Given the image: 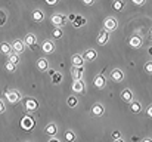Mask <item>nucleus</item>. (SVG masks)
<instances>
[{
  "instance_id": "33",
  "label": "nucleus",
  "mask_w": 152,
  "mask_h": 142,
  "mask_svg": "<svg viewBox=\"0 0 152 142\" xmlns=\"http://www.w3.org/2000/svg\"><path fill=\"white\" fill-rule=\"evenodd\" d=\"M133 3H134V4H137V6H140V4H143V3H145V0H133Z\"/></svg>"
},
{
  "instance_id": "21",
  "label": "nucleus",
  "mask_w": 152,
  "mask_h": 142,
  "mask_svg": "<svg viewBox=\"0 0 152 142\" xmlns=\"http://www.w3.org/2000/svg\"><path fill=\"white\" fill-rule=\"evenodd\" d=\"M112 7H114L115 10H121V9L124 7V0H115V1L112 3Z\"/></svg>"
},
{
  "instance_id": "27",
  "label": "nucleus",
  "mask_w": 152,
  "mask_h": 142,
  "mask_svg": "<svg viewBox=\"0 0 152 142\" xmlns=\"http://www.w3.org/2000/svg\"><path fill=\"white\" fill-rule=\"evenodd\" d=\"M64 138H65L66 141H74V139H75V135H74V133H72L71 130H68V132H65Z\"/></svg>"
},
{
  "instance_id": "15",
  "label": "nucleus",
  "mask_w": 152,
  "mask_h": 142,
  "mask_svg": "<svg viewBox=\"0 0 152 142\" xmlns=\"http://www.w3.org/2000/svg\"><path fill=\"white\" fill-rule=\"evenodd\" d=\"M33 19H34L36 22H40V21L45 19V13H43L40 9H36V10L33 12Z\"/></svg>"
},
{
  "instance_id": "19",
  "label": "nucleus",
  "mask_w": 152,
  "mask_h": 142,
  "mask_svg": "<svg viewBox=\"0 0 152 142\" xmlns=\"http://www.w3.org/2000/svg\"><path fill=\"white\" fill-rule=\"evenodd\" d=\"M24 42H25V45H28V46H34V45H36V36H34V34H27Z\"/></svg>"
},
{
  "instance_id": "23",
  "label": "nucleus",
  "mask_w": 152,
  "mask_h": 142,
  "mask_svg": "<svg viewBox=\"0 0 152 142\" xmlns=\"http://www.w3.org/2000/svg\"><path fill=\"white\" fill-rule=\"evenodd\" d=\"M0 49H1V52H3V53H9V52L12 50V46H10L9 43H6V42H3V43L0 45Z\"/></svg>"
},
{
  "instance_id": "24",
  "label": "nucleus",
  "mask_w": 152,
  "mask_h": 142,
  "mask_svg": "<svg viewBox=\"0 0 152 142\" xmlns=\"http://www.w3.org/2000/svg\"><path fill=\"white\" fill-rule=\"evenodd\" d=\"M77 104H78V101H77L75 96H69V98H68V107L74 108V107H77Z\"/></svg>"
},
{
  "instance_id": "4",
  "label": "nucleus",
  "mask_w": 152,
  "mask_h": 142,
  "mask_svg": "<svg viewBox=\"0 0 152 142\" xmlns=\"http://www.w3.org/2000/svg\"><path fill=\"white\" fill-rule=\"evenodd\" d=\"M6 99H7L10 104H16V102L21 99V93L16 92V90H10V92L6 93Z\"/></svg>"
},
{
  "instance_id": "18",
  "label": "nucleus",
  "mask_w": 152,
  "mask_h": 142,
  "mask_svg": "<svg viewBox=\"0 0 152 142\" xmlns=\"http://www.w3.org/2000/svg\"><path fill=\"white\" fill-rule=\"evenodd\" d=\"M96 56H98V53H96V50H93V49H90V50H87V52L84 53V59H87V61H95Z\"/></svg>"
},
{
  "instance_id": "32",
  "label": "nucleus",
  "mask_w": 152,
  "mask_h": 142,
  "mask_svg": "<svg viewBox=\"0 0 152 142\" xmlns=\"http://www.w3.org/2000/svg\"><path fill=\"white\" fill-rule=\"evenodd\" d=\"M4 21H6V15L0 10V25H3V22H4Z\"/></svg>"
},
{
  "instance_id": "11",
  "label": "nucleus",
  "mask_w": 152,
  "mask_h": 142,
  "mask_svg": "<svg viewBox=\"0 0 152 142\" xmlns=\"http://www.w3.org/2000/svg\"><path fill=\"white\" fill-rule=\"evenodd\" d=\"M130 46L132 47H134V49H137V47H140L142 46V39L139 37V36H133L132 39H130Z\"/></svg>"
},
{
  "instance_id": "38",
  "label": "nucleus",
  "mask_w": 152,
  "mask_h": 142,
  "mask_svg": "<svg viewBox=\"0 0 152 142\" xmlns=\"http://www.w3.org/2000/svg\"><path fill=\"white\" fill-rule=\"evenodd\" d=\"M148 116H152V110H151V107L148 108Z\"/></svg>"
},
{
  "instance_id": "30",
  "label": "nucleus",
  "mask_w": 152,
  "mask_h": 142,
  "mask_svg": "<svg viewBox=\"0 0 152 142\" xmlns=\"http://www.w3.org/2000/svg\"><path fill=\"white\" fill-rule=\"evenodd\" d=\"M52 79H53V83H59V82H61V79H62V76H61V74H56V73H55V74L52 76Z\"/></svg>"
},
{
  "instance_id": "13",
  "label": "nucleus",
  "mask_w": 152,
  "mask_h": 142,
  "mask_svg": "<svg viewBox=\"0 0 152 142\" xmlns=\"http://www.w3.org/2000/svg\"><path fill=\"white\" fill-rule=\"evenodd\" d=\"M42 49H43V52H46V53H52V52L55 50V45L52 43L50 40H46V42L43 43Z\"/></svg>"
},
{
  "instance_id": "14",
  "label": "nucleus",
  "mask_w": 152,
  "mask_h": 142,
  "mask_svg": "<svg viewBox=\"0 0 152 142\" xmlns=\"http://www.w3.org/2000/svg\"><path fill=\"white\" fill-rule=\"evenodd\" d=\"M105 85H106V80H105L103 76H96V77H95V86H96V88L102 89V88H105Z\"/></svg>"
},
{
  "instance_id": "26",
  "label": "nucleus",
  "mask_w": 152,
  "mask_h": 142,
  "mask_svg": "<svg viewBox=\"0 0 152 142\" xmlns=\"http://www.w3.org/2000/svg\"><path fill=\"white\" fill-rule=\"evenodd\" d=\"M9 61L12 62V64H19V56H18V53H12L10 56H9Z\"/></svg>"
},
{
  "instance_id": "37",
  "label": "nucleus",
  "mask_w": 152,
  "mask_h": 142,
  "mask_svg": "<svg viewBox=\"0 0 152 142\" xmlns=\"http://www.w3.org/2000/svg\"><path fill=\"white\" fill-rule=\"evenodd\" d=\"M46 1H48V3H49V4H55V3H56V1H58V0H46Z\"/></svg>"
},
{
  "instance_id": "29",
  "label": "nucleus",
  "mask_w": 152,
  "mask_h": 142,
  "mask_svg": "<svg viewBox=\"0 0 152 142\" xmlns=\"http://www.w3.org/2000/svg\"><path fill=\"white\" fill-rule=\"evenodd\" d=\"M52 36H53L55 39H61V37H62V31L58 28V30H55V31H53V34H52Z\"/></svg>"
},
{
  "instance_id": "20",
  "label": "nucleus",
  "mask_w": 152,
  "mask_h": 142,
  "mask_svg": "<svg viewBox=\"0 0 152 142\" xmlns=\"http://www.w3.org/2000/svg\"><path fill=\"white\" fill-rule=\"evenodd\" d=\"M56 132H58V127H56V124H48V127H46V133L48 135H56Z\"/></svg>"
},
{
  "instance_id": "2",
  "label": "nucleus",
  "mask_w": 152,
  "mask_h": 142,
  "mask_svg": "<svg viewBox=\"0 0 152 142\" xmlns=\"http://www.w3.org/2000/svg\"><path fill=\"white\" fill-rule=\"evenodd\" d=\"M103 27H105V30H106V31H114V30H117L118 22H117V19H115V18H106V19H105V22H103Z\"/></svg>"
},
{
  "instance_id": "3",
  "label": "nucleus",
  "mask_w": 152,
  "mask_h": 142,
  "mask_svg": "<svg viewBox=\"0 0 152 142\" xmlns=\"http://www.w3.org/2000/svg\"><path fill=\"white\" fill-rule=\"evenodd\" d=\"M72 92L74 93H83L84 92V82L81 80V79H78V80H74V83H72Z\"/></svg>"
},
{
  "instance_id": "28",
  "label": "nucleus",
  "mask_w": 152,
  "mask_h": 142,
  "mask_svg": "<svg viewBox=\"0 0 152 142\" xmlns=\"http://www.w3.org/2000/svg\"><path fill=\"white\" fill-rule=\"evenodd\" d=\"M6 70H7L9 73H13V71H15V64H12L10 61H7V62H6Z\"/></svg>"
},
{
  "instance_id": "25",
  "label": "nucleus",
  "mask_w": 152,
  "mask_h": 142,
  "mask_svg": "<svg viewBox=\"0 0 152 142\" xmlns=\"http://www.w3.org/2000/svg\"><path fill=\"white\" fill-rule=\"evenodd\" d=\"M130 108H132V111L133 113H139L140 111V102H132V105H130Z\"/></svg>"
},
{
  "instance_id": "10",
  "label": "nucleus",
  "mask_w": 152,
  "mask_h": 142,
  "mask_svg": "<svg viewBox=\"0 0 152 142\" xmlns=\"http://www.w3.org/2000/svg\"><path fill=\"white\" fill-rule=\"evenodd\" d=\"M37 107H39V104H37V101H36V99L30 98V99H27V101H25V108H27V110L33 111V110H36Z\"/></svg>"
},
{
  "instance_id": "5",
  "label": "nucleus",
  "mask_w": 152,
  "mask_h": 142,
  "mask_svg": "<svg viewBox=\"0 0 152 142\" xmlns=\"http://www.w3.org/2000/svg\"><path fill=\"white\" fill-rule=\"evenodd\" d=\"M111 79H112L114 82H121V80L124 79V74H123V71H121V70L115 68V70H112V71H111Z\"/></svg>"
},
{
  "instance_id": "6",
  "label": "nucleus",
  "mask_w": 152,
  "mask_h": 142,
  "mask_svg": "<svg viewBox=\"0 0 152 142\" xmlns=\"http://www.w3.org/2000/svg\"><path fill=\"white\" fill-rule=\"evenodd\" d=\"M105 113V108H103V105L102 104H95L93 107H92V114L93 116H96V117H99Z\"/></svg>"
},
{
  "instance_id": "1",
  "label": "nucleus",
  "mask_w": 152,
  "mask_h": 142,
  "mask_svg": "<svg viewBox=\"0 0 152 142\" xmlns=\"http://www.w3.org/2000/svg\"><path fill=\"white\" fill-rule=\"evenodd\" d=\"M50 21L56 28H61V27H64L66 24V16H64L61 13H56V15H53L50 18Z\"/></svg>"
},
{
  "instance_id": "7",
  "label": "nucleus",
  "mask_w": 152,
  "mask_h": 142,
  "mask_svg": "<svg viewBox=\"0 0 152 142\" xmlns=\"http://www.w3.org/2000/svg\"><path fill=\"white\" fill-rule=\"evenodd\" d=\"M108 39H109L108 31L103 30V31L99 33V36H98V43H99V45H106V43H108Z\"/></svg>"
},
{
  "instance_id": "9",
  "label": "nucleus",
  "mask_w": 152,
  "mask_h": 142,
  "mask_svg": "<svg viewBox=\"0 0 152 142\" xmlns=\"http://www.w3.org/2000/svg\"><path fill=\"white\" fill-rule=\"evenodd\" d=\"M71 74H72V79H74V80L81 79V77H83V67H74L72 71H71Z\"/></svg>"
},
{
  "instance_id": "22",
  "label": "nucleus",
  "mask_w": 152,
  "mask_h": 142,
  "mask_svg": "<svg viewBox=\"0 0 152 142\" xmlns=\"http://www.w3.org/2000/svg\"><path fill=\"white\" fill-rule=\"evenodd\" d=\"M84 24H86V19L83 16H78L77 19L74 18V27H83Z\"/></svg>"
},
{
  "instance_id": "8",
  "label": "nucleus",
  "mask_w": 152,
  "mask_h": 142,
  "mask_svg": "<svg viewBox=\"0 0 152 142\" xmlns=\"http://www.w3.org/2000/svg\"><path fill=\"white\" fill-rule=\"evenodd\" d=\"M37 68H39L40 71H46V70L49 68V62H48V59H46V58H40V59L37 61Z\"/></svg>"
},
{
  "instance_id": "34",
  "label": "nucleus",
  "mask_w": 152,
  "mask_h": 142,
  "mask_svg": "<svg viewBox=\"0 0 152 142\" xmlns=\"http://www.w3.org/2000/svg\"><path fill=\"white\" fill-rule=\"evenodd\" d=\"M112 138L114 139H120V132H114L112 133Z\"/></svg>"
},
{
  "instance_id": "12",
  "label": "nucleus",
  "mask_w": 152,
  "mask_h": 142,
  "mask_svg": "<svg viewBox=\"0 0 152 142\" xmlns=\"http://www.w3.org/2000/svg\"><path fill=\"white\" fill-rule=\"evenodd\" d=\"M12 49L16 52V53H21V52H24V42H21V40H15L13 42V45H12Z\"/></svg>"
},
{
  "instance_id": "36",
  "label": "nucleus",
  "mask_w": 152,
  "mask_h": 142,
  "mask_svg": "<svg viewBox=\"0 0 152 142\" xmlns=\"http://www.w3.org/2000/svg\"><path fill=\"white\" fill-rule=\"evenodd\" d=\"M4 111V104H3V101H0V114Z\"/></svg>"
},
{
  "instance_id": "17",
  "label": "nucleus",
  "mask_w": 152,
  "mask_h": 142,
  "mask_svg": "<svg viewBox=\"0 0 152 142\" xmlns=\"http://www.w3.org/2000/svg\"><path fill=\"white\" fill-rule=\"evenodd\" d=\"M121 98H123V101L130 102V101L133 99V93H132V90H130V89H124V90L121 92Z\"/></svg>"
},
{
  "instance_id": "31",
  "label": "nucleus",
  "mask_w": 152,
  "mask_h": 142,
  "mask_svg": "<svg viewBox=\"0 0 152 142\" xmlns=\"http://www.w3.org/2000/svg\"><path fill=\"white\" fill-rule=\"evenodd\" d=\"M145 70H146V73H148V74H151L152 73V62H148V64L145 65Z\"/></svg>"
},
{
  "instance_id": "16",
  "label": "nucleus",
  "mask_w": 152,
  "mask_h": 142,
  "mask_svg": "<svg viewBox=\"0 0 152 142\" xmlns=\"http://www.w3.org/2000/svg\"><path fill=\"white\" fill-rule=\"evenodd\" d=\"M83 64H84L83 56H80V55H74L72 56V65L74 67H83Z\"/></svg>"
},
{
  "instance_id": "35",
  "label": "nucleus",
  "mask_w": 152,
  "mask_h": 142,
  "mask_svg": "<svg viewBox=\"0 0 152 142\" xmlns=\"http://www.w3.org/2000/svg\"><path fill=\"white\" fill-rule=\"evenodd\" d=\"M93 1H95V0H83V3H84V4H89V6L93 4Z\"/></svg>"
}]
</instances>
